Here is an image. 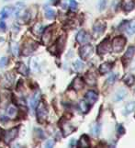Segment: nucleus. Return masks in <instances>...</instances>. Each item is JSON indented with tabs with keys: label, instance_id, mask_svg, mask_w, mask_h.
Wrapping results in <instances>:
<instances>
[{
	"label": "nucleus",
	"instance_id": "nucleus-1",
	"mask_svg": "<svg viewBox=\"0 0 135 148\" xmlns=\"http://www.w3.org/2000/svg\"><path fill=\"white\" fill-rule=\"evenodd\" d=\"M37 48H38V42H34L32 40H28L26 42L24 43L21 53L24 56H28L31 53H32Z\"/></svg>",
	"mask_w": 135,
	"mask_h": 148
},
{
	"label": "nucleus",
	"instance_id": "nucleus-2",
	"mask_svg": "<svg viewBox=\"0 0 135 148\" xmlns=\"http://www.w3.org/2000/svg\"><path fill=\"white\" fill-rule=\"evenodd\" d=\"M126 44V39L122 36H117L113 39L112 41V48L115 53L122 52L123 48Z\"/></svg>",
	"mask_w": 135,
	"mask_h": 148
},
{
	"label": "nucleus",
	"instance_id": "nucleus-3",
	"mask_svg": "<svg viewBox=\"0 0 135 148\" xmlns=\"http://www.w3.org/2000/svg\"><path fill=\"white\" fill-rule=\"evenodd\" d=\"M37 117L40 122H42L48 117V110L46 105H45V103L43 101H41L37 105Z\"/></svg>",
	"mask_w": 135,
	"mask_h": 148
},
{
	"label": "nucleus",
	"instance_id": "nucleus-4",
	"mask_svg": "<svg viewBox=\"0 0 135 148\" xmlns=\"http://www.w3.org/2000/svg\"><path fill=\"white\" fill-rule=\"evenodd\" d=\"M18 127H15V128H12L9 131L6 132L4 134V141L6 143L7 145L10 144V143L18 136Z\"/></svg>",
	"mask_w": 135,
	"mask_h": 148
},
{
	"label": "nucleus",
	"instance_id": "nucleus-5",
	"mask_svg": "<svg viewBox=\"0 0 135 148\" xmlns=\"http://www.w3.org/2000/svg\"><path fill=\"white\" fill-rule=\"evenodd\" d=\"M93 53V46L90 44H85L84 46H82L79 50V54L83 60H87L88 59L91 54Z\"/></svg>",
	"mask_w": 135,
	"mask_h": 148
},
{
	"label": "nucleus",
	"instance_id": "nucleus-6",
	"mask_svg": "<svg viewBox=\"0 0 135 148\" xmlns=\"http://www.w3.org/2000/svg\"><path fill=\"white\" fill-rule=\"evenodd\" d=\"M105 29H106V23L102 20H97V22H95L93 25V32L94 35L96 37H98L102 35L105 31Z\"/></svg>",
	"mask_w": 135,
	"mask_h": 148
},
{
	"label": "nucleus",
	"instance_id": "nucleus-7",
	"mask_svg": "<svg viewBox=\"0 0 135 148\" xmlns=\"http://www.w3.org/2000/svg\"><path fill=\"white\" fill-rule=\"evenodd\" d=\"M85 98H86V101L88 103L89 105H93L95 103L97 102V98H98V96L97 94L95 91L93 90H89L87 92L86 96H85Z\"/></svg>",
	"mask_w": 135,
	"mask_h": 148
},
{
	"label": "nucleus",
	"instance_id": "nucleus-8",
	"mask_svg": "<svg viewBox=\"0 0 135 148\" xmlns=\"http://www.w3.org/2000/svg\"><path fill=\"white\" fill-rule=\"evenodd\" d=\"M61 129H62L63 136H68L74 131V127L72 126L67 121H63L61 122Z\"/></svg>",
	"mask_w": 135,
	"mask_h": 148
},
{
	"label": "nucleus",
	"instance_id": "nucleus-9",
	"mask_svg": "<svg viewBox=\"0 0 135 148\" xmlns=\"http://www.w3.org/2000/svg\"><path fill=\"white\" fill-rule=\"evenodd\" d=\"M90 40V37H89V34L85 31H80L77 35H76V42L80 44H84V43H87Z\"/></svg>",
	"mask_w": 135,
	"mask_h": 148
},
{
	"label": "nucleus",
	"instance_id": "nucleus-10",
	"mask_svg": "<svg viewBox=\"0 0 135 148\" xmlns=\"http://www.w3.org/2000/svg\"><path fill=\"white\" fill-rule=\"evenodd\" d=\"M109 43H108V39H105V40L99 44L97 47V53L98 54H105L109 52Z\"/></svg>",
	"mask_w": 135,
	"mask_h": 148
},
{
	"label": "nucleus",
	"instance_id": "nucleus-11",
	"mask_svg": "<svg viewBox=\"0 0 135 148\" xmlns=\"http://www.w3.org/2000/svg\"><path fill=\"white\" fill-rule=\"evenodd\" d=\"M42 42L47 45V44L51 42L52 40V27H48L47 29H45V31H42Z\"/></svg>",
	"mask_w": 135,
	"mask_h": 148
},
{
	"label": "nucleus",
	"instance_id": "nucleus-12",
	"mask_svg": "<svg viewBox=\"0 0 135 148\" xmlns=\"http://www.w3.org/2000/svg\"><path fill=\"white\" fill-rule=\"evenodd\" d=\"M14 79H15V76L12 75L11 73L6 74V75H5V77H4L3 86L5 87H10L12 86V84L14 83Z\"/></svg>",
	"mask_w": 135,
	"mask_h": 148
},
{
	"label": "nucleus",
	"instance_id": "nucleus-13",
	"mask_svg": "<svg viewBox=\"0 0 135 148\" xmlns=\"http://www.w3.org/2000/svg\"><path fill=\"white\" fill-rule=\"evenodd\" d=\"M84 85H85V83H84L82 78L81 77H76V78H74V80L73 81L72 87L74 88V90H80L84 87Z\"/></svg>",
	"mask_w": 135,
	"mask_h": 148
},
{
	"label": "nucleus",
	"instance_id": "nucleus-14",
	"mask_svg": "<svg viewBox=\"0 0 135 148\" xmlns=\"http://www.w3.org/2000/svg\"><path fill=\"white\" fill-rule=\"evenodd\" d=\"M113 63H103L102 65L99 66V72L101 75H105V74L108 73L111 70V68L113 66Z\"/></svg>",
	"mask_w": 135,
	"mask_h": 148
},
{
	"label": "nucleus",
	"instance_id": "nucleus-15",
	"mask_svg": "<svg viewBox=\"0 0 135 148\" xmlns=\"http://www.w3.org/2000/svg\"><path fill=\"white\" fill-rule=\"evenodd\" d=\"M135 110V101L132 100L131 102L127 103L126 105L124 107V110H123V114L124 115H129Z\"/></svg>",
	"mask_w": 135,
	"mask_h": 148
},
{
	"label": "nucleus",
	"instance_id": "nucleus-16",
	"mask_svg": "<svg viewBox=\"0 0 135 148\" xmlns=\"http://www.w3.org/2000/svg\"><path fill=\"white\" fill-rule=\"evenodd\" d=\"M77 145L79 147H89L90 146V140H89V137L86 134H84L81 136L80 140L78 142Z\"/></svg>",
	"mask_w": 135,
	"mask_h": 148
},
{
	"label": "nucleus",
	"instance_id": "nucleus-17",
	"mask_svg": "<svg viewBox=\"0 0 135 148\" xmlns=\"http://www.w3.org/2000/svg\"><path fill=\"white\" fill-rule=\"evenodd\" d=\"M17 71H18V73L21 74V75H23L25 76H27L29 75V69L23 63H17Z\"/></svg>",
	"mask_w": 135,
	"mask_h": 148
},
{
	"label": "nucleus",
	"instance_id": "nucleus-18",
	"mask_svg": "<svg viewBox=\"0 0 135 148\" xmlns=\"http://www.w3.org/2000/svg\"><path fill=\"white\" fill-rule=\"evenodd\" d=\"M134 53H135V47L134 46H130L128 48V50L127 52L124 53V55H123V60H131V59L133 57L134 55Z\"/></svg>",
	"mask_w": 135,
	"mask_h": 148
},
{
	"label": "nucleus",
	"instance_id": "nucleus-19",
	"mask_svg": "<svg viewBox=\"0 0 135 148\" xmlns=\"http://www.w3.org/2000/svg\"><path fill=\"white\" fill-rule=\"evenodd\" d=\"M126 95H127V91L125 90V89H123V88H121V89H119L116 92L114 100H116V101H121V100H124L125 97H126Z\"/></svg>",
	"mask_w": 135,
	"mask_h": 148
},
{
	"label": "nucleus",
	"instance_id": "nucleus-20",
	"mask_svg": "<svg viewBox=\"0 0 135 148\" xmlns=\"http://www.w3.org/2000/svg\"><path fill=\"white\" fill-rule=\"evenodd\" d=\"M86 82L90 86L96 85L97 83V77L94 75V73H87L86 76Z\"/></svg>",
	"mask_w": 135,
	"mask_h": 148
},
{
	"label": "nucleus",
	"instance_id": "nucleus-21",
	"mask_svg": "<svg viewBox=\"0 0 135 148\" xmlns=\"http://www.w3.org/2000/svg\"><path fill=\"white\" fill-rule=\"evenodd\" d=\"M32 33L36 36H40L43 31V26L42 23H36L31 29Z\"/></svg>",
	"mask_w": 135,
	"mask_h": 148
},
{
	"label": "nucleus",
	"instance_id": "nucleus-22",
	"mask_svg": "<svg viewBox=\"0 0 135 148\" xmlns=\"http://www.w3.org/2000/svg\"><path fill=\"white\" fill-rule=\"evenodd\" d=\"M64 43H65V36L63 35L59 38V40L57 41V43H56V49H57V52L59 53H61L63 50V48H64Z\"/></svg>",
	"mask_w": 135,
	"mask_h": 148
},
{
	"label": "nucleus",
	"instance_id": "nucleus-23",
	"mask_svg": "<svg viewBox=\"0 0 135 148\" xmlns=\"http://www.w3.org/2000/svg\"><path fill=\"white\" fill-rule=\"evenodd\" d=\"M123 81L127 86L132 87L135 82V77L132 74H127V75L123 77Z\"/></svg>",
	"mask_w": 135,
	"mask_h": 148
},
{
	"label": "nucleus",
	"instance_id": "nucleus-24",
	"mask_svg": "<svg viewBox=\"0 0 135 148\" xmlns=\"http://www.w3.org/2000/svg\"><path fill=\"white\" fill-rule=\"evenodd\" d=\"M12 13V8H8V7H5L3 8V9L0 11V18L3 19V18H7L9 17V15Z\"/></svg>",
	"mask_w": 135,
	"mask_h": 148
},
{
	"label": "nucleus",
	"instance_id": "nucleus-25",
	"mask_svg": "<svg viewBox=\"0 0 135 148\" xmlns=\"http://www.w3.org/2000/svg\"><path fill=\"white\" fill-rule=\"evenodd\" d=\"M45 17L48 19H54L56 17V13L51 8H45Z\"/></svg>",
	"mask_w": 135,
	"mask_h": 148
},
{
	"label": "nucleus",
	"instance_id": "nucleus-26",
	"mask_svg": "<svg viewBox=\"0 0 135 148\" xmlns=\"http://www.w3.org/2000/svg\"><path fill=\"white\" fill-rule=\"evenodd\" d=\"M126 32L128 35H133L135 33V20H132L128 24L126 28Z\"/></svg>",
	"mask_w": 135,
	"mask_h": 148
},
{
	"label": "nucleus",
	"instance_id": "nucleus-27",
	"mask_svg": "<svg viewBox=\"0 0 135 148\" xmlns=\"http://www.w3.org/2000/svg\"><path fill=\"white\" fill-rule=\"evenodd\" d=\"M79 108L82 112L86 113L89 110V104L86 100H81L79 102Z\"/></svg>",
	"mask_w": 135,
	"mask_h": 148
},
{
	"label": "nucleus",
	"instance_id": "nucleus-28",
	"mask_svg": "<svg viewBox=\"0 0 135 148\" xmlns=\"http://www.w3.org/2000/svg\"><path fill=\"white\" fill-rule=\"evenodd\" d=\"M17 108H15L14 106H9L7 108V114L8 117H10V118H15L17 116Z\"/></svg>",
	"mask_w": 135,
	"mask_h": 148
},
{
	"label": "nucleus",
	"instance_id": "nucleus-29",
	"mask_svg": "<svg viewBox=\"0 0 135 148\" xmlns=\"http://www.w3.org/2000/svg\"><path fill=\"white\" fill-rule=\"evenodd\" d=\"M74 71H76V72H80V71H82L83 70V68H84V63L82 61H80V60H76V62L74 63Z\"/></svg>",
	"mask_w": 135,
	"mask_h": 148
},
{
	"label": "nucleus",
	"instance_id": "nucleus-30",
	"mask_svg": "<svg viewBox=\"0 0 135 148\" xmlns=\"http://www.w3.org/2000/svg\"><path fill=\"white\" fill-rule=\"evenodd\" d=\"M101 131V125L99 124V123H96L91 129V134L94 135V136H97L99 134V132Z\"/></svg>",
	"mask_w": 135,
	"mask_h": 148
},
{
	"label": "nucleus",
	"instance_id": "nucleus-31",
	"mask_svg": "<svg viewBox=\"0 0 135 148\" xmlns=\"http://www.w3.org/2000/svg\"><path fill=\"white\" fill-rule=\"evenodd\" d=\"M117 77H118L117 74H110V75L108 76V79H107V84L108 85H113V84L116 82Z\"/></svg>",
	"mask_w": 135,
	"mask_h": 148
},
{
	"label": "nucleus",
	"instance_id": "nucleus-32",
	"mask_svg": "<svg viewBox=\"0 0 135 148\" xmlns=\"http://www.w3.org/2000/svg\"><path fill=\"white\" fill-rule=\"evenodd\" d=\"M39 98H40L39 94H38V93H36V94H35L33 96V98L31 100V105L32 108H34L35 107H37L38 102H39Z\"/></svg>",
	"mask_w": 135,
	"mask_h": 148
},
{
	"label": "nucleus",
	"instance_id": "nucleus-33",
	"mask_svg": "<svg viewBox=\"0 0 135 148\" xmlns=\"http://www.w3.org/2000/svg\"><path fill=\"white\" fill-rule=\"evenodd\" d=\"M134 8V5L132 1H128V2H125L123 5V8L125 9L126 11H132Z\"/></svg>",
	"mask_w": 135,
	"mask_h": 148
},
{
	"label": "nucleus",
	"instance_id": "nucleus-34",
	"mask_svg": "<svg viewBox=\"0 0 135 148\" xmlns=\"http://www.w3.org/2000/svg\"><path fill=\"white\" fill-rule=\"evenodd\" d=\"M8 63V59L7 57H2L0 59V67H5Z\"/></svg>",
	"mask_w": 135,
	"mask_h": 148
},
{
	"label": "nucleus",
	"instance_id": "nucleus-35",
	"mask_svg": "<svg viewBox=\"0 0 135 148\" xmlns=\"http://www.w3.org/2000/svg\"><path fill=\"white\" fill-rule=\"evenodd\" d=\"M70 8L72 9V10H76L77 8V3L76 0H70Z\"/></svg>",
	"mask_w": 135,
	"mask_h": 148
},
{
	"label": "nucleus",
	"instance_id": "nucleus-36",
	"mask_svg": "<svg viewBox=\"0 0 135 148\" xmlns=\"http://www.w3.org/2000/svg\"><path fill=\"white\" fill-rule=\"evenodd\" d=\"M54 145V141L53 140H48L45 143V147H48V148H51Z\"/></svg>",
	"mask_w": 135,
	"mask_h": 148
},
{
	"label": "nucleus",
	"instance_id": "nucleus-37",
	"mask_svg": "<svg viewBox=\"0 0 135 148\" xmlns=\"http://www.w3.org/2000/svg\"><path fill=\"white\" fill-rule=\"evenodd\" d=\"M105 4H106L105 0H100L99 1V10H103L105 8Z\"/></svg>",
	"mask_w": 135,
	"mask_h": 148
},
{
	"label": "nucleus",
	"instance_id": "nucleus-38",
	"mask_svg": "<svg viewBox=\"0 0 135 148\" xmlns=\"http://www.w3.org/2000/svg\"><path fill=\"white\" fill-rule=\"evenodd\" d=\"M5 29H6V24H5V22L1 21L0 22V31H5Z\"/></svg>",
	"mask_w": 135,
	"mask_h": 148
},
{
	"label": "nucleus",
	"instance_id": "nucleus-39",
	"mask_svg": "<svg viewBox=\"0 0 135 148\" xmlns=\"http://www.w3.org/2000/svg\"><path fill=\"white\" fill-rule=\"evenodd\" d=\"M119 134H124V128L122 126H119Z\"/></svg>",
	"mask_w": 135,
	"mask_h": 148
},
{
	"label": "nucleus",
	"instance_id": "nucleus-40",
	"mask_svg": "<svg viewBox=\"0 0 135 148\" xmlns=\"http://www.w3.org/2000/svg\"><path fill=\"white\" fill-rule=\"evenodd\" d=\"M2 132H3V130L1 129V128H0V139H1V137H2Z\"/></svg>",
	"mask_w": 135,
	"mask_h": 148
},
{
	"label": "nucleus",
	"instance_id": "nucleus-41",
	"mask_svg": "<svg viewBox=\"0 0 135 148\" xmlns=\"http://www.w3.org/2000/svg\"><path fill=\"white\" fill-rule=\"evenodd\" d=\"M5 1H8V0H5Z\"/></svg>",
	"mask_w": 135,
	"mask_h": 148
}]
</instances>
